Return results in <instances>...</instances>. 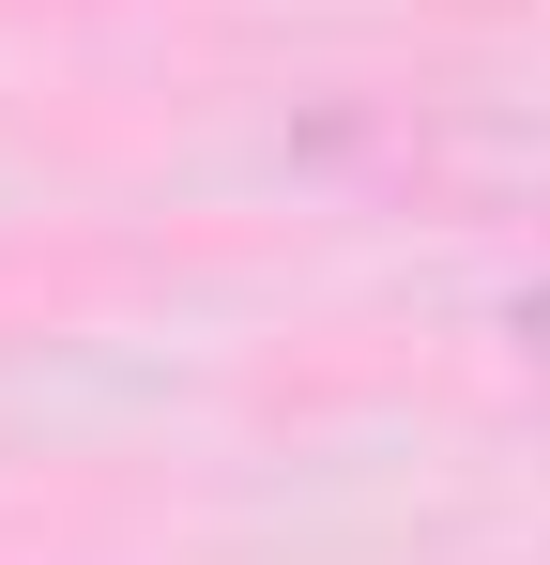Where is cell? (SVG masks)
Masks as SVG:
<instances>
[{
  "label": "cell",
  "mask_w": 550,
  "mask_h": 565,
  "mask_svg": "<svg viewBox=\"0 0 550 565\" xmlns=\"http://www.w3.org/2000/svg\"><path fill=\"white\" fill-rule=\"evenodd\" d=\"M505 367H520V382H550V276H520V290H505Z\"/></svg>",
  "instance_id": "6da1fadb"
}]
</instances>
